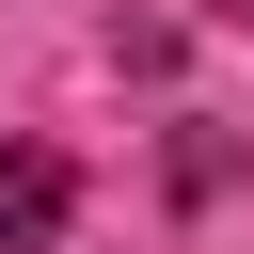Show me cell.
Here are the masks:
<instances>
[{"label":"cell","instance_id":"6da1fadb","mask_svg":"<svg viewBox=\"0 0 254 254\" xmlns=\"http://www.w3.org/2000/svg\"><path fill=\"white\" fill-rule=\"evenodd\" d=\"M64 222H79V175L48 143H0V254H48Z\"/></svg>","mask_w":254,"mask_h":254},{"label":"cell","instance_id":"7a4b0ae2","mask_svg":"<svg viewBox=\"0 0 254 254\" xmlns=\"http://www.w3.org/2000/svg\"><path fill=\"white\" fill-rule=\"evenodd\" d=\"M206 16H238V32H254V0H206Z\"/></svg>","mask_w":254,"mask_h":254}]
</instances>
